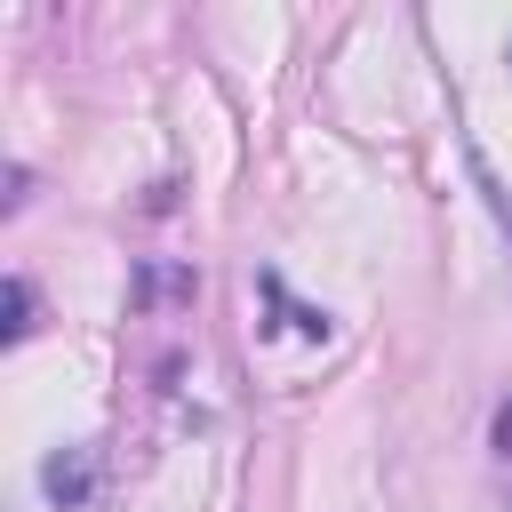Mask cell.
<instances>
[{
	"label": "cell",
	"mask_w": 512,
	"mask_h": 512,
	"mask_svg": "<svg viewBox=\"0 0 512 512\" xmlns=\"http://www.w3.org/2000/svg\"><path fill=\"white\" fill-rule=\"evenodd\" d=\"M40 488H48V504L80 512V504L96 496V448H56V456L40 464Z\"/></svg>",
	"instance_id": "cell-1"
},
{
	"label": "cell",
	"mask_w": 512,
	"mask_h": 512,
	"mask_svg": "<svg viewBox=\"0 0 512 512\" xmlns=\"http://www.w3.org/2000/svg\"><path fill=\"white\" fill-rule=\"evenodd\" d=\"M0 336H8V344L32 336V280H24V272H8V320H0Z\"/></svg>",
	"instance_id": "cell-2"
},
{
	"label": "cell",
	"mask_w": 512,
	"mask_h": 512,
	"mask_svg": "<svg viewBox=\"0 0 512 512\" xmlns=\"http://www.w3.org/2000/svg\"><path fill=\"white\" fill-rule=\"evenodd\" d=\"M472 168H480V152H472ZM480 192H488V208H496V224H504V232H512V200H504V192H496V176H488V168H480Z\"/></svg>",
	"instance_id": "cell-3"
},
{
	"label": "cell",
	"mask_w": 512,
	"mask_h": 512,
	"mask_svg": "<svg viewBox=\"0 0 512 512\" xmlns=\"http://www.w3.org/2000/svg\"><path fill=\"white\" fill-rule=\"evenodd\" d=\"M496 448H512V408H504V416H496Z\"/></svg>",
	"instance_id": "cell-4"
}]
</instances>
